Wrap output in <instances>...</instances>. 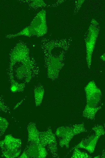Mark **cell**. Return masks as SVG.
Returning <instances> with one entry per match:
<instances>
[{"instance_id":"obj_2","label":"cell","mask_w":105,"mask_h":158,"mask_svg":"<svg viewBox=\"0 0 105 158\" xmlns=\"http://www.w3.org/2000/svg\"><path fill=\"white\" fill-rule=\"evenodd\" d=\"M86 131L83 124L73 125L72 127L62 126L57 129L56 135L61 138L59 145L62 147H69V143L73 136Z\"/></svg>"},{"instance_id":"obj_20","label":"cell","mask_w":105,"mask_h":158,"mask_svg":"<svg viewBox=\"0 0 105 158\" xmlns=\"http://www.w3.org/2000/svg\"><path fill=\"white\" fill-rule=\"evenodd\" d=\"M0 110L7 112L8 111V108L5 105L3 101L0 98Z\"/></svg>"},{"instance_id":"obj_14","label":"cell","mask_w":105,"mask_h":158,"mask_svg":"<svg viewBox=\"0 0 105 158\" xmlns=\"http://www.w3.org/2000/svg\"><path fill=\"white\" fill-rule=\"evenodd\" d=\"M21 152L20 149L3 150L2 156L7 158H16L19 156Z\"/></svg>"},{"instance_id":"obj_19","label":"cell","mask_w":105,"mask_h":158,"mask_svg":"<svg viewBox=\"0 0 105 158\" xmlns=\"http://www.w3.org/2000/svg\"><path fill=\"white\" fill-rule=\"evenodd\" d=\"M92 129L95 133V135L100 137L105 133V131L103 126L101 125H98L94 127Z\"/></svg>"},{"instance_id":"obj_1","label":"cell","mask_w":105,"mask_h":158,"mask_svg":"<svg viewBox=\"0 0 105 158\" xmlns=\"http://www.w3.org/2000/svg\"><path fill=\"white\" fill-rule=\"evenodd\" d=\"M9 69L15 68V75L19 79L28 82L32 77L35 64L30 58L29 53H13L10 55Z\"/></svg>"},{"instance_id":"obj_15","label":"cell","mask_w":105,"mask_h":158,"mask_svg":"<svg viewBox=\"0 0 105 158\" xmlns=\"http://www.w3.org/2000/svg\"><path fill=\"white\" fill-rule=\"evenodd\" d=\"M20 36H25L29 37L32 36L29 26L25 27L21 31L16 34L8 35L6 37L10 38Z\"/></svg>"},{"instance_id":"obj_16","label":"cell","mask_w":105,"mask_h":158,"mask_svg":"<svg viewBox=\"0 0 105 158\" xmlns=\"http://www.w3.org/2000/svg\"><path fill=\"white\" fill-rule=\"evenodd\" d=\"M91 156L87 153L81 151L78 148L75 147L72 158H90Z\"/></svg>"},{"instance_id":"obj_11","label":"cell","mask_w":105,"mask_h":158,"mask_svg":"<svg viewBox=\"0 0 105 158\" xmlns=\"http://www.w3.org/2000/svg\"><path fill=\"white\" fill-rule=\"evenodd\" d=\"M101 107H91L86 105L83 112V116L87 118L93 119L94 118L97 112Z\"/></svg>"},{"instance_id":"obj_7","label":"cell","mask_w":105,"mask_h":158,"mask_svg":"<svg viewBox=\"0 0 105 158\" xmlns=\"http://www.w3.org/2000/svg\"><path fill=\"white\" fill-rule=\"evenodd\" d=\"M21 145L22 142L20 139L10 134L6 135L3 140L0 141V147L2 151L20 149Z\"/></svg>"},{"instance_id":"obj_23","label":"cell","mask_w":105,"mask_h":158,"mask_svg":"<svg viewBox=\"0 0 105 158\" xmlns=\"http://www.w3.org/2000/svg\"><path fill=\"white\" fill-rule=\"evenodd\" d=\"M99 156H96V157H94V158H99Z\"/></svg>"},{"instance_id":"obj_5","label":"cell","mask_w":105,"mask_h":158,"mask_svg":"<svg viewBox=\"0 0 105 158\" xmlns=\"http://www.w3.org/2000/svg\"><path fill=\"white\" fill-rule=\"evenodd\" d=\"M86 94L87 105L93 107L101 106L98 105L101 95L100 90L95 82H90L84 88Z\"/></svg>"},{"instance_id":"obj_13","label":"cell","mask_w":105,"mask_h":158,"mask_svg":"<svg viewBox=\"0 0 105 158\" xmlns=\"http://www.w3.org/2000/svg\"><path fill=\"white\" fill-rule=\"evenodd\" d=\"M11 91L13 93L23 91L24 89L25 84L24 83L19 82L14 79H10Z\"/></svg>"},{"instance_id":"obj_18","label":"cell","mask_w":105,"mask_h":158,"mask_svg":"<svg viewBox=\"0 0 105 158\" xmlns=\"http://www.w3.org/2000/svg\"><path fill=\"white\" fill-rule=\"evenodd\" d=\"M30 1L29 5L31 7L35 8L46 6V4L43 0H31Z\"/></svg>"},{"instance_id":"obj_8","label":"cell","mask_w":105,"mask_h":158,"mask_svg":"<svg viewBox=\"0 0 105 158\" xmlns=\"http://www.w3.org/2000/svg\"><path fill=\"white\" fill-rule=\"evenodd\" d=\"M26 151L30 157L44 158L47 155L45 147L40 144H32L27 148Z\"/></svg>"},{"instance_id":"obj_3","label":"cell","mask_w":105,"mask_h":158,"mask_svg":"<svg viewBox=\"0 0 105 158\" xmlns=\"http://www.w3.org/2000/svg\"><path fill=\"white\" fill-rule=\"evenodd\" d=\"M97 24H98L97 22L93 19L85 40L86 60L89 68L91 65L92 54L98 34V30L97 27Z\"/></svg>"},{"instance_id":"obj_6","label":"cell","mask_w":105,"mask_h":158,"mask_svg":"<svg viewBox=\"0 0 105 158\" xmlns=\"http://www.w3.org/2000/svg\"><path fill=\"white\" fill-rule=\"evenodd\" d=\"M40 144L45 147L48 146L53 154H55L57 150V143L55 136L51 129L40 132Z\"/></svg>"},{"instance_id":"obj_21","label":"cell","mask_w":105,"mask_h":158,"mask_svg":"<svg viewBox=\"0 0 105 158\" xmlns=\"http://www.w3.org/2000/svg\"><path fill=\"white\" fill-rule=\"evenodd\" d=\"M18 157L21 158H30V156L26 151H24Z\"/></svg>"},{"instance_id":"obj_9","label":"cell","mask_w":105,"mask_h":158,"mask_svg":"<svg viewBox=\"0 0 105 158\" xmlns=\"http://www.w3.org/2000/svg\"><path fill=\"white\" fill-rule=\"evenodd\" d=\"M99 138V137L95 135H92L82 140L75 147L84 149L90 153H92L95 150L97 143Z\"/></svg>"},{"instance_id":"obj_10","label":"cell","mask_w":105,"mask_h":158,"mask_svg":"<svg viewBox=\"0 0 105 158\" xmlns=\"http://www.w3.org/2000/svg\"><path fill=\"white\" fill-rule=\"evenodd\" d=\"M28 140L32 144H40V133L36 126L33 124H30L27 127Z\"/></svg>"},{"instance_id":"obj_4","label":"cell","mask_w":105,"mask_h":158,"mask_svg":"<svg viewBox=\"0 0 105 158\" xmlns=\"http://www.w3.org/2000/svg\"><path fill=\"white\" fill-rule=\"evenodd\" d=\"M29 26L32 36L40 37L45 34L47 30L45 11L43 10L38 13Z\"/></svg>"},{"instance_id":"obj_17","label":"cell","mask_w":105,"mask_h":158,"mask_svg":"<svg viewBox=\"0 0 105 158\" xmlns=\"http://www.w3.org/2000/svg\"><path fill=\"white\" fill-rule=\"evenodd\" d=\"M8 125L7 120L0 116V134L4 133L6 131Z\"/></svg>"},{"instance_id":"obj_22","label":"cell","mask_w":105,"mask_h":158,"mask_svg":"<svg viewBox=\"0 0 105 158\" xmlns=\"http://www.w3.org/2000/svg\"><path fill=\"white\" fill-rule=\"evenodd\" d=\"M101 58L103 61L105 60V55L104 54H103L102 56L101 57Z\"/></svg>"},{"instance_id":"obj_12","label":"cell","mask_w":105,"mask_h":158,"mask_svg":"<svg viewBox=\"0 0 105 158\" xmlns=\"http://www.w3.org/2000/svg\"><path fill=\"white\" fill-rule=\"evenodd\" d=\"M34 98L36 106H40L41 104L44 94V89L41 86H37L34 89Z\"/></svg>"}]
</instances>
